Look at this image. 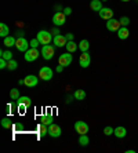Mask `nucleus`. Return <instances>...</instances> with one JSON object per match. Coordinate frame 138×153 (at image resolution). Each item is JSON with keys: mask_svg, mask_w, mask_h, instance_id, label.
<instances>
[{"mask_svg": "<svg viewBox=\"0 0 138 153\" xmlns=\"http://www.w3.org/2000/svg\"><path fill=\"white\" fill-rule=\"evenodd\" d=\"M65 47H66V51H68V53H71V54H72V53H75V51H76V50L79 48V46L73 42V40L68 42V43H66V46H65Z\"/></svg>", "mask_w": 138, "mask_h": 153, "instance_id": "412c9836", "label": "nucleus"}, {"mask_svg": "<svg viewBox=\"0 0 138 153\" xmlns=\"http://www.w3.org/2000/svg\"><path fill=\"white\" fill-rule=\"evenodd\" d=\"M119 21H120L122 26H127L128 24H130V18H128V17H122Z\"/></svg>", "mask_w": 138, "mask_h": 153, "instance_id": "2f4dec72", "label": "nucleus"}, {"mask_svg": "<svg viewBox=\"0 0 138 153\" xmlns=\"http://www.w3.org/2000/svg\"><path fill=\"white\" fill-rule=\"evenodd\" d=\"M25 80V85L28 87V88H32V87H36L37 83H39V77H36L35 75H29L24 79Z\"/></svg>", "mask_w": 138, "mask_h": 153, "instance_id": "f8f14e48", "label": "nucleus"}, {"mask_svg": "<svg viewBox=\"0 0 138 153\" xmlns=\"http://www.w3.org/2000/svg\"><path fill=\"white\" fill-rule=\"evenodd\" d=\"M29 42L26 39H25L24 36L22 37H18L17 39V43H15V47H17L18 51H22V53H26V51L29 50Z\"/></svg>", "mask_w": 138, "mask_h": 153, "instance_id": "39448f33", "label": "nucleus"}, {"mask_svg": "<svg viewBox=\"0 0 138 153\" xmlns=\"http://www.w3.org/2000/svg\"><path fill=\"white\" fill-rule=\"evenodd\" d=\"M0 55H1V58H4L6 61L13 59V53H11V51H0Z\"/></svg>", "mask_w": 138, "mask_h": 153, "instance_id": "c85d7f7f", "label": "nucleus"}, {"mask_svg": "<svg viewBox=\"0 0 138 153\" xmlns=\"http://www.w3.org/2000/svg\"><path fill=\"white\" fill-rule=\"evenodd\" d=\"M39 134L42 137H46L47 134H48V128L46 127V124H43V123H42V124L39 126Z\"/></svg>", "mask_w": 138, "mask_h": 153, "instance_id": "cd10ccee", "label": "nucleus"}, {"mask_svg": "<svg viewBox=\"0 0 138 153\" xmlns=\"http://www.w3.org/2000/svg\"><path fill=\"white\" fill-rule=\"evenodd\" d=\"M39 58V51H37V48H29L26 53H25V61L26 62H33V61H36Z\"/></svg>", "mask_w": 138, "mask_h": 153, "instance_id": "6e6552de", "label": "nucleus"}, {"mask_svg": "<svg viewBox=\"0 0 138 153\" xmlns=\"http://www.w3.org/2000/svg\"><path fill=\"white\" fill-rule=\"evenodd\" d=\"M53 42H54V44H55V47H64V46H66L68 40H66V37L62 35H55Z\"/></svg>", "mask_w": 138, "mask_h": 153, "instance_id": "4468645a", "label": "nucleus"}, {"mask_svg": "<svg viewBox=\"0 0 138 153\" xmlns=\"http://www.w3.org/2000/svg\"><path fill=\"white\" fill-rule=\"evenodd\" d=\"M61 127L58 124H50L48 126V135L51 137V138H58V137L61 135Z\"/></svg>", "mask_w": 138, "mask_h": 153, "instance_id": "9b49d317", "label": "nucleus"}, {"mask_svg": "<svg viewBox=\"0 0 138 153\" xmlns=\"http://www.w3.org/2000/svg\"><path fill=\"white\" fill-rule=\"evenodd\" d=\"M64 68H65V66H62V65H58V66H57V69H55V71H57L58 73H61V72L64 71Z\"/></svg>", "mask_w": 138, "mask_h": 153, "instance_id": "4c0bfd02", "label": "nucleus"}, {"mask_svg": "<svg viewBox=\"0 0 138 153\" xmlns=\"http://www.w3.org/2000/svg\"><path fill=\"white\" fill-rule=\"evenodd\" d=\"M72 61H73V57L71 55V53H65V54H61L60 58H58V64L62 65V66H69L72 64Z\"/></svg>", "mask_w": 138, "mask_h": 153, "instance_id": "0eeeda50", "label": "nucleus"}, {"mask_svg": "<svg viewBox=\"0 0 138 153\" xmlns=\"http://www.w3.org/2000/svg\"><path fill=\"white\" fill-rule=\"evenodd\" d=\"M79 48L81 50V53H87L89 51V48H90V43H89V40H81L80 43H79Z\"/></svg>", "mask_w": 138, "mask_h": 153, "instance_id": "4be33fe9", "label": "nucleus"}, {"mask_svg": "<svg viewBox=\"0 0 138 153\" xmlns=\"http://www.w3.org/2000/svg\"><path fill=\"white\" fill-rule=\"evenodd\" d=\"M19 97H21V95H19V90H18V88H13L10 91V98H11V100H15V101H17Z\"/></svg>", "mask_w": 138, "mask_h": 153, "instance_id": "bb28decb", "label": "nucleus"}, {"mask_svg": "<svg viewBox=\"0 0 138 153\" xmlns=\"http://www.w3.org/2000/svg\"><path fill=\"white\" fill-rule=\"evenodd\" d=\"M75 98L78 101L86 100V91L84 90H76V91H75Z\"/></svg>", "mask_w": 138, "mask_h": 153, "instance_id": "b1692460", "label": "nucleus"}, {"mask_svg": "<svg viewBox=\"0 0 138 153\" xmlns=\"http://www.w3.org/2000/svg\"><path fill=\"white\" fill-rule=\"evenodd\" d=\"M54 54H55V50H54L53 46H50V44H46V46L42 47V55H43V58H44L46 61L53 59Z\"/></svg>", "mask_w": 138, "mask_h": 153, "instance_id": "f03ea898", "label": "nucleus"}, {"mask_svg": "<svg viewBox=\"0 0 138 153\" xmlns=\"http://www.w3.org/2000/svg\"><path fill=\"white\" fill-rule=\"evenodd\" d=\"M101 1H106V0H101Z\"/></svg>", "mask_w": 138, "mask_h": 153, "instance_id": "37998d69", "label": "nucleus"}, {"mask_svg": "<svg viewBox=\"0 0 138 153\" xmlns=\"http://www.w3.org/2000/svg\"><path fill=\"white\" fill-rule=\"evenodd\" d=\"M1 127L3 128H10L11 127V120L8 117H4L3 120H1Z\"/></svg>", "mask_w": 138, "mask_h": 153, "instance_id": "7c9ffc66", "label": "nucleus"}, {"mask_svg": "<svg viewBox=\"0 0 138 153\" xmlns=\"http://www.w3.org/2000/svg\"><path fill=\"white\" fill-rule=\"evenodd\" d=\"M14 128H15V130H19V131H21L22 128H24V126H22V124H15Z\"/></svg>", "mask_w": 138, "mask_h": 153, "instance_id": "58836bf2", "label": "nucleus"}, {"mask_svg": "<svg viewBox=\"0 0 138 153\" xmlns=\"http://www.w3.org/2000/svg\"><path fill=\"white\" fill-rule=\"evenodd\" d=\"M53 33H54V35H60V30H58V28L53 29Z\"/></svg>", "mask_w": 138, "mask_h": 153, "instance_id": "ea45409f", "label": "nucleus"}, {"mask_svg": "<svg viewBox=\"0 0 138 153\" xmlns=\"http://www.w3.org/2000/svg\"><path fill=\"white\" fill-rule=\"evenodd\" d=\"M26 108H28V106H26V105H22V103H19V105H18V111L21 112V113H24V112H25V109H26Z\"/></svg>", "mask_w": 138, "mask_h": 153, "instance_id": "f704fd0d", "label": "nucleus"}, {"mask_svg": "<svg viewBox=\"0 0 138 153\" xmlns=\"http://www.w3.org/2000/svg\"><path fill=\"white\" fill-rule=\"evenodd\" d=\"M130 36V30L127 29V26H122L119 30H117V37L120 40H126Z\"/></svg>", "mask_w": 138, "mask_h": 153, "instance_id": "dca6fc26", "label": "nucleus"}, {"mask_svg": "<svg viewBox=\"0 0 138 153\" xmlns=\"http://www.w3.org/2000/svg\"><path fill=\"white\" fill-rule=\"evenodd\" d=\"M64 14H65V15H71V14H72V8H71V7L64 8Z\"/></svg>", "mask_w": 138, "mask_h": 153, "instance_id": "c9c22d12", "label": "nucleus"}, {"mask_svg": "<svg viewBox=\"0 0 138 153\" xmlns=\"http://www.w3.org/2000/svg\"><path fill=\"white\" fill-rule=\"evenodd\" d=\"M79 143H80V146H87L90 143V139L89 137H87V134H81L80 137H79Z\"/></svg>", "mask_w": 138, "mask_h": 153, "instance_id": "5701e85b", "label": "nucleus"}, {"mask_svg": "<svg viewBox=\"0 0 138 153\" xmlns=\"http://www.w3.org/2000/svg\"><path fill=\"white\" fill-rule=\"evenodd\" d=\"M75 130H76V132H78L79 135L87 134V132H89V124L84 123V121H76V123H75Z\"/></svg>", "mask_w": 138, "mask_h": 153, "instance_id": "1a4fd4ad", "label": "nucleus"}, {"mask_svg": "<svg viewBox=\"0 0 138 153\" xmlns=\"http://www.w3.org/2000/svg\"><path fill=\"white\" fill-rule=\"evenodd\" d=\"M6 68H7V61L4 58H1L0 59V69H6Z\"/></svg>", "mask_w": 138, "mask_h": 153, "instance_id": "72a5a7b5", "label": "nucleus"}, {"mask_svg": "<svg viewBox=\"0 0 138 153\" xmlns=\"http://www.w3.org/2000/svg\"><path fill=\"white\" fill-rule=\"evenodd\" d=\"M90 8H91L92 11H101L102 10V1H101V0H91Z\"/></svg>", "mask_w": 138, "mask_h": 153, "instance_id": "a211bd4d", "label": "nucleus"}, {"mask_svg": "<svg viewBox=\"0 0 138 153\" xmlns=\"http://www.w3.org/2000/svg\"><path fill=\"white\" fill-rule=\"evenodd\" d=\"M113 132H115V128H112L110 126H108V127L104 128V134H105L106 137H110V135H113Z\"/></svg>", "mask_w": 138, "mask_h": 153, "instance_id": "c756f323", "label": "nucleus"}, {"mask_svg": "<svg viewBox=\"0 0 138 153\" xmlns=\"http://www.w3.org/2000/svg\"><path fill=\"white\" fill-rule=\"evenodd\" d=\"M122 28V24L119 19H115V18H110L106 21V29L109 30V32H117L119 29Z\"/></svg>", "mask_w": 138, "mask_h": 153, "instance_id": "20e7f679", "label": "nucleus"}, {"mask_svg": "<svg viewBox=\"0 0 138 153\" xmlns=\"http://www.w3.org/2000/svg\"><path fill=\"white\" fill-rule=\"evenodd\" d=\"M36 39L40 42V44L46 46V44H50V43H51L53 36H51L50 32H47V30H40V32L37 33V36H36Z\"/></svg>", "mask_w": 138, "mask_h": 153, "instance_id": "f257e3e1", "label": "nucleus"}, {"mask_svg": "<svg viewBox=\"0 0 138 153\" xmlns=\"http://www.w3.org/2000/svg\"><path fill=\"white\" fill-rule=\"evenodd\" d=\"M17 35H18V37H22V36H24V32H22V30H18Z\"/></svg>", "mask_w": 138, "mask_h": 153, "instance_id": "a19ab883", "label": "nucleus"}, {"mask_svg": "<svg viewBox=\"0 0 138 153\" xmlns=\"http://www.w3.org/2000/svg\"><path fill=\"white\" fill-rule=\"evenodd\" d=\"M8 33H10V29H8V26L6 25V24H4V22H1V24H0V36H1V37H7L8 36Z\"/></svg>", "mask_w": 138, "mask_h": 153, "instance_id": "aec40b11", "label": "nucleus"}, {"mask_svg": "<svg viewBox=\"0 0 138 153\" xmlns=\"http://www.w3.org/2000/svg\"><path fill=\"white\" fill-rule=\"evenodd\" d=\"M39 77L44 82H48L53 79V69L50 68V66H43L42 69L39 71Z\"/></svg>", "mask_w": 138, "mask_h": 153, "instance_id": "7ed1b4c3", "label": "nucleus"}, {"mask_svg": "<svg viewBox=\"0 0 138 153\" xmlns=\"http://www.w3.org/2000/svg\"><path fill=\"white\" fill-rule=\"evenodd\" d=\"M122 1H124V3H127V1H130V0H122Z\"/></svg>", "mask_w": 138, "mask_h": 153, "instance_id": "79ce46f5", "label": "nucleus"}, {"mask_svg": "<svg viewBox=\"0 0 138 153\" xmlns=\"http://www.w3.org/2000/svg\"><path fill=\"white\" fill-rule=\"evenodd\" d=\"M98 14H99V17L102 18V19H105V21L113 18V11H112V8H108V7H102V10L98 11Z\"/></svg>", "mask_w": 138, "mask_h": 153, "instance_id": "ddd939ff", "label": "nucleus"}, {"mask_svg": "<svg viewBox=\"0 0 138 153\" xmlns=\"http://www.w3.org/2000/svg\"><path fill=\"white\" fill-rule=\"evenodd\" d=\"M65 37H66L68 42H71V40H73V33H66V35H65Z\"/></svg>", "mask_w": 138, "mask_h": 153, "instance_id": "e433bc0d", "label": "nucleus"}, {"mask_svg": "<svg viewBox=\"0 0 138 153\" xmlns=\"http://www.w3.org/2000/svg\"><path fill=\"white\" fill-rule=\"evenodd\" d=\"M137 1H138V0H137Z\"/></svg>", "mask_w": 138, "mask_h": 153, "instance_id": "c03bdc74", "label": "nucleus"}, {"mask_svg": "<svg viewBox=\"0 0 138 153\" xmlns=\"http://www.w3.org/2000/svg\"><path fill=\"white\" fill-rule=\"evenodd\" d=\"M90 62H91V57H90L89 51L87 53H81L80 58H79V65H80L81 68H89Z\"/></svg>", "mask_w": 138, "mask_h": 153, "instance_id": "9d476101", "label": "nucleus"}, {"mask_svg": "<svg viewBox=\"0 0 138 153\" xmlns=\"http://www.w3.org/2000/svg\"><path fill=\"white\" fill-rule=\"evenodd\" d=\"M19 103H22V105H26V106H32V100L29 98V97L26 95H21L19 98L17 100V105H19Z\"/></svg>", "mask_w": 138, "mask_h": 153, "instance_id": "f3484780", "label": "nucleus"}, {"mask_svg": "<svg viewBox=\"0 0 138 153\" xmlns=\"http://www.w3.org/2000/svg\"><path fill=\"white\" fill-rule=\"evenodd\" d=\"M65 22H66V15H65L64 13L57 11V13L53 15V24L55 26H62Z\"/></svg>", "mask_w": 138, "mask_h": 153, "instance_id": "423d86ee", "label": "nucleus"}, {"mask_svg": "<svg viewBox=\"0 0 138 153\" xmlns=\"http://www.w3.org/2000/svg\"><path fill=\"white\" fill-rule=\"evenodd\" d=\"M17 68H18V62L15 59L7 61V69H8V71H15Z\"/></svg>", "mask_w": 138, "mask_h": 153, "instance_id": "393cba45", "label": "nucleus"}, {"mask_svg": "<svg viewBox=\"0 0 138 153\" xmlns=\"http://www.w3.org/2000/svg\"><path fill=\"white\" fill-rule=\"evenodd\" d=\"M113 135L116 137V138H124V137L127 135V130H126V127H123V126H119V127L115 128Z\"/></svg>", "mask_w": 138, "mask_h": 153, "instance_id": "2eb2a0df", "label": "nucleus"}, {"mask_svg": "<svg viewBox=\"0 0 138 153\" xmlns=\"http://www.w3.org/2000/svg\"><path fill=\"white\" fill-rule=\"evenodd\" d=\"M53 121H54L53 116H42V123L43 124L50 126V124H53Z\"/></svg>", "mask_w": 138, "mask_h": 153, "instance_id": "a878e982", "label": "nucleus"}, {"mask_svg": "<svg viewBox=\"0 0 138 153\" xmlns=\"http://www.w3.org/2000/svg\"><path fill=\"white\" fill-rule=\"evenodd\" d=\"M40 44V42L37 39H33V40H31V47L32 48H37V46Z\"/></svg>", "mask_w": 138, "mask_h": 153, "instance_id": "473e14b6", "label": "nucleus"}, {"mask_svg": "<svg viewBox=\"0 0 138 153\" xmlns=\"http://www.w3.org/2000/svg\"><path fill=\"white\" fill-rule=\"evenodd\" d=\"M15 43H17V39H14L13 36H7V37H4V42H3V44L6 47H14L15 46Z\"/></svg>", "mask_w": 138, "mask_h": 153, "instance_id": "6ab92c4d", "label": "nucleus"}]
</instances>
